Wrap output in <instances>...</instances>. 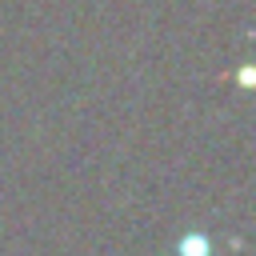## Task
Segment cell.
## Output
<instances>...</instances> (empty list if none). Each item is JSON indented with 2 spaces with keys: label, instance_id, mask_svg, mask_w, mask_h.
<instances>
[{
  "label": "cell",
  "instance_id": "obj_1",
  "mask_svg": "<svg viewBox=\"0 0 256 256\" xmlns=\"http://www.w3.org/2000/svg\"><path fill=\"white\" fill-rule=\"evenodd\" d=\"M180 256H212V240L204 232H188L180 240Z\"/></svg>",
  "mask_w": 256,
  "mask_h": 256
}]
</instances>
